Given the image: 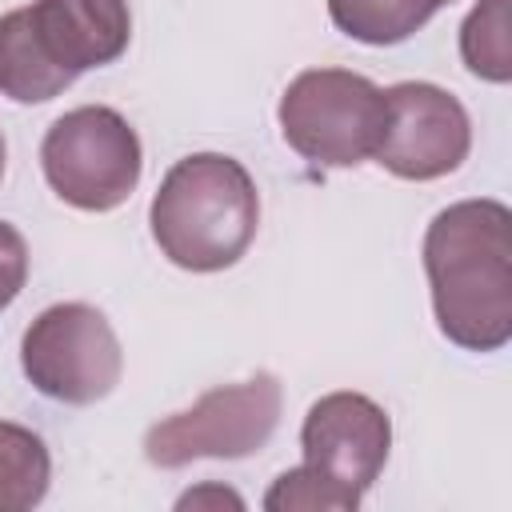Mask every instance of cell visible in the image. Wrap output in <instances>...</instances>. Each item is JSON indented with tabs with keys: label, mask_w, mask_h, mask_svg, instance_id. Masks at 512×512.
I'll use <instances>...</instances> for the list:
<instances>
[{
	"label": "cell",
	"mask_w": 512,
	"mask_h": 512,
	"mask_svg": "<svg viewBox=\"0 0 512 512\" xmlns=\"http://www.w3.org/2000/svg\"><path fill=\"white\" fill-rule=\"evenodd\" d=\"M424 272L440 332L472 352L512 336V212L500 200H460L424 232Z\"/></svg>",
	"instance_id": "obj_1"
},
{
	"label": "cell",
	"mask_w": 512,
	"mask_h": 512,
	"mask_svg": "<svg viewBox=\"0 0 512 512\" xmlns=\"http://www.w3.org/2000/svg\"><path fill=\"white\" fill-rule=\"evenodd\" d=\"M132 40L128 0H32L0 16V92L16 104L60 96Z\"/></svg>",
	"instance_id": "obj_2"
},
{
	"label": "cell",
	"mask_w": 512,
	"mask_h": 512,
	"mask_svg": "<svg viewBox=\"0 0 512 512\" xmlns=\"http://www.w3.org/2000/svg\"><path fill=\"white\" fill-rule=\"evenodd\" d=\"M148 224L176 268L220 272L248 252L260 224V196L240 160L196 152L164 172Z\"/></svg>",
	"instance_id": "obj_3"
},
{
	"label": "cell",
	"mask_w": 512,
	"mask_h": 512,
	"mask_svg": "<svg viewBox=\"0 0 512 512\" xmlns=\"http://www.w3.org/2000/svg\"><path fill=\"white\" fill-rule=\"evenodd\" d=\"M384 120V88L344 68H308L280 96V132L288 148L324 168H356L368 160Z\"/></svg>",
	"instance_id": "obj_4"
},
{
	"label": "cell",
	"mask_w": 512,
	"mask_h": 512,
	"mask_svg": "<svg viewBox=\"0 0 512 512\" xmlns=\"http://www.w3.org/2000/svg\"><path fill=\"white\" fill-rule=\"evenodd\" d=\"M40 164L52 192L84 212L120 208L140 184V136L132 124L104 104L64 112L40 144Z\"/></svg>",
	"instance_id": "obj_5"
},
{
	"label": "cell",
	"mask_w": 512,
	"mask_h": 512,
	"mask_svg": "<svg viewBox=\"0 0 512 512\" xmlns=\"http://www.w3.org/2000/svg\"><path fill=\"white\" fill-rule=\"evenodd\" d=\"M280 384L256 372L240 384L204 392L192 408L172 412L144 436V456L156 468H184L192 460H240L268 444L280 424Z\"/></svg>",
	"instance_id": "obj_6"
},
{
	"label": "cell",
	"mask_w": 512,
	"mask_h": 512,
	"mask_svg": "<svg viewBox=\"0 0 512 512\" xmlns=\"http://www.w3.org/2000/svg\"><path fill=\"white\" fill-rule=\"evenodd\" d=\"M20 364L32 388L48 400L96 404L120 384L124 352L100 308L68 300L44 308L28 324L20 340Z\"/></svg>",
	"instance_id": "obj_7"
},
{
	"label": "cell",
	"mask_w": 512,
	"mask_h": 512,
	"mask_svg": "<svg viewBox=\"0 0 512 512\" xmlns=\"http://www.w3.org/2000/svg\"><path fill=\"white\" fill-rule=\"evenodd\" d=\"M300 448L304 468H312L352 512L388 460L392 424L376 400L360 392H328L308 408Z\"/></svg>",
	"instance_id": "obj_8"
},
{
	"label": "cell",
	"mask_w": 512,
	"mask_h": 512,
	"mask_svg": "<svg viewBox=\"0 0 512 512\" xmlns=\"http://www.w3.org/2000/svg\"><path fill=\"white\" fill-rule=\"evenodd\" d=\"M388 120L376 144V164L400 180H436L464 164L472 148V120L464 104L424 80L392 84Z\"/></svg>",
	"instance_id": "obj_9"
},
{
	"label": "cell",
	"mask_w": 512,
	"mask_h": 512,
	"mask_svg": "<svg viewBox=\"0 0 512 512\" xmlns=\"http://www.w3.org/2000/svg\"><path fill=\"white\" fill-rule=\"evenodd\" d=\"M452 0H328L332 24L360 44H400Z\"/></svg>",
	"instance_id": "obj_10"
},
{
	"label": "cell",
	"mask_w": 512,
	"mask_h": 512,
	"mask_svg": "<svg viewBox=\"0 0 512 512\" xmlns=\"http://www.w3.org/2000/svg\"><path fill=\"white\" fill-rule=\"evenodd\" d=\"M52 460L32 428L0 420V512H24L44 500Z\"/></svg>",
	"instance_id": "obj_11"
},
{
	"label": "cell",
	"mask_w": 512,
	"mask_h": 512,
	"mask_svg": "<svg viewBox=\"0 0 512 512\" xmlns=\"http://www.w3.org/2000/svg\"><path fill=\"white\" fill-rule=\"evenodd\" d=\"M460 56L472 76L504 84L512 76L508 48V0H480L460 28Z\"/></svg>",
	"instance_id": "obj_12"
},
{
	"label": "cell",
	"mask_w": 512,
	"mask_h": 512,
	"mask_svg": "<svg viewBox=\"0 0 512 512\" xmlns=\"http://www.w3.org/2000/svg\"><path fill=\"white\" fill-rule=\"evenodd\" d=\"M24 280H28V244L8 220H0V312L20 296Z\"/></svg>",
	"instance_id": "obj_13"
},
{
	"label": "cell",
	"mask_w": 512,
	"mask_h": 512,
	"mask_svg": "<svg viewBox=\"0 0 512 512\" xmlns=\"http://www.w3.org/2000/svg\"><path fill=\"white\" fill-rule=\"evenodd\" d=\"M200 504H232V508H240V496H232L224 488H200V492L180 496V508H200Z\"/></svg>",
	"instance_id": "obj_14"
},
{
	"label": "cell",
	"mask_w": 512,
	"mask_h": 512,
	"mask_svg": "<svg viewBox=\"0 0 512 512\" xmlns=\"http://www.w3.org/2000/svg\"><path fill=\"white\" fill-rule=\"evenodd\" d=\"M4 156H8V148H4V132H0V176H4Z\"/></svg>",
	"instance_id": "obj_15"
}]
</instances>
